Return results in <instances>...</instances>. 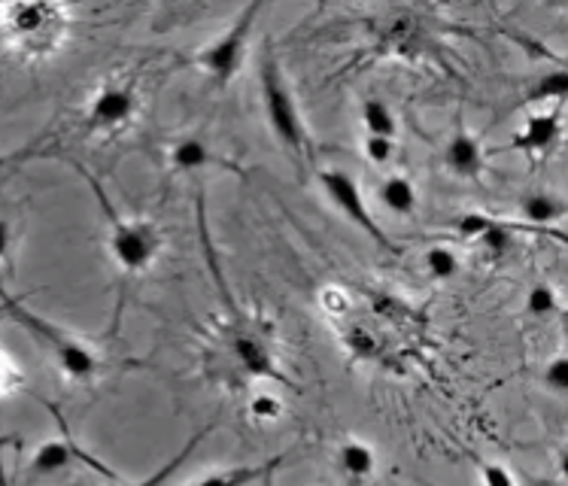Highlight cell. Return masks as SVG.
<instances>
[{
    "label": "cell",
    "mask_w": 568,
    "mask_h": 486,
    "mask_svg": "<svg viewBox=\"0 0 568 486\" xmlns=\"http://www.w3.org/2000/svg\"><path fill=\"white\" fill-rule=\"evenodd\" d=\"M258 94H262V110H265L267 128L271 134L280 140V146L290 152V159L298 168L314 159V146H311V134L304 128L302 110L292 98V89L283 68H280L277 49L271 47V40L262 43V55H258Z\"/></svg>",
    "instance_id": "1"
},
{
    "label": "cell",
    "mask_w": 568,
    "mask_h": 486,
    "mask_svg": "<svg viewBox=\"0 0 568 486\" xmlns=\"http://www.w3.org/2000/svg\"><path fill=\"white\" fill-rule=\"evenodd\" d=\"M0 295H3V304H7V316H10L12 323L22 325L24 332L34 337V341L43 344V350L52 356V362L59 365L64 377L85 383L92 381L94 374L104 368L101 356H98L89 344H82L80 337L68 335L64 328L43 320L40 313L28 311L22 298H10L3 290H0Z\"/></svg>",
    "instance_id": "2"
},
{
    "label": "cell",
    "mask_w": 568,
    "mask_h": 486,
    "mask_svg": "<svg viewBox=\"0 0 568 486\" xmlns=\"http://www.w3.org/2000/svg\"><path fill=\"white\" fill-rule=\"evenodd\" d=\"M73 168L89 180L94 198H98V207L104 213V220L110 222V237H106V243H110V255H113V262L119 265V271H125V274H143V271L152 267V262L159 259V253H162V234L155 232L150 222L125 220V216L106 201L101 183H98L82 164L73 162Z\"/></svg>",
    "instance_id": "3"
},
{
    "label": "cell",
    "mask_w": 568,
    "mask_h": 486,
    "mask_svg": "<svg viewBox=\"0 0 568 486\" xmlns=\"http://www.w3.org/2000/svg\"><path fill=\"white\" fill-rule=\"evenodd\" d=\"M64 31V10L49 3H16L0 7V37L19 52L40 55L52 52L61 43Z\"/></svg>",
    "instance_id": "4"
},
{
    "label": "cell",
    "mask_w": 568,
    "mask_h": 486,
    "mask_svg": "<svg viewBox=\"0 0 568 486\" xmlns=\"http://www.w3.org/2000/svg\"><path fill=\"white\" fill-rule=\"evenodd\" d=\"M258 12H262V3L244 7V10L237 12V19L213 43H207L201 52H195V64L220 89H225L241 73V68H244L246 49H250V37H253V24L258 19Z\"/></svg>",
    "instance_id": "5"
},
{
    "label": "cell",
    "mask_w": 568,
    "mask_h": 486,
    "mask_svg": "<svg viewBox=\"0 0 568 486\" xmlns=\"http://www.w3.org/2000/svg\"><path fill=\"white\" fill-rule=\"evenodd\" d=\"M320 185H323L325 198H328L356 229H362V232L368 234L381 250H393V243H389L386 232L377 225V220L372 216V210L365 204V195H362L356 176H349L347 171L332 168V171H320Z\"/></svg>",
    "instance_id": "6"
},
{
    "label": "cell",
    "mask_w": 568,
    "mask_h": 486,
    "mask_svg": "<svg viewBox=\"0 0 568 486\" xmlns=\"http://www.w3.org/2000/svg\"><path fill=\"white\" fill-rule=\"evenodd\" d=\"M140 98L134 85L128 82H104L94 92L92 104L85 110V128L89 131H101V134H116L128 128L138 117Z\"/></svg>",
    "instance_id": "7"
},
{
    "label": "cell",
    "mask_w": 568,
    "mask_h": 486,
    "mask_svg": "<svg viewBox=\"0 0 568 486\" xmlns=\"http://www.w3.org/2000/svg\"><path fill=\"white\" fill-rule=\"evenodd\" d=\"M73 465H85V468H92L94 475H104L110 480H119V475L113 468H106L104 463H98L92 453H85L77 444V441L70 438V432H64L61 438L43 441L40 447L31 456V463H28V477L31 480H43V477L59 475V472H68Z\"/></svg>",
    "instance_id": "8"
},
{
    "label": "cell",
    "mask_w": 568,
    "mask_h": 486,
    "mask_svg": "<svg viewBox=\"0 0 568 486\" xmlns=\"http://www.w3.org/2000/svg\"><path fill=\"white\" fill-rule=\"evenodd\" d=\"M232 356L237 362V368L250 374V377L290 383L283 377V371H280L277 360H274V353L267 347L265 337L255 332V325L244 323V320L232 328Z\"/></svg>",
    "instance_id": "9"
},
{
    "label": "cell",
    "mask_w": 568,
    "mask_h": 486,
    "mask_svg": "<svg viewBox=\"0 0 568 486\" xmlns=\"http://www.w3.org/2000/svg\"><path fill=\"white\" fill-rule=\"evenodd\" d=\"M559 134H562V122H559V107L550 110H538L523 122V131L514 134L510 150H520L526 155H547L557 150Z\"/></svg>",
    "instance_id": "10"
},
{
    "label": "cell",
    "mask_w": 568,
    "mask_h": 486,
    "mask_svg": "<svg viewBox=\"0 0 568 486\" xmlns=\"http://www.w3.org/2000/svg\"><path fill=\"white\" fill-rule=\"evenodd\" d=\"M168 168L180 171V174H195V171H207V168H229L237 171L229 159H220L210 150L207 140L201 138H180L168 146Z\"/></svg>",
    "instance_id": "11"
},
{
    "label": "cell",
    "mask_w": 568,
    "mask_h": 486,
    "mask_svg": "<svg viewBox=\"0 0 568 486\" xmlns=\"http://www.w3.org/2000/svg\"><path fill=\"white\" fill-rule=\"evenodd\" d=\"M444 162L450 168L453 174L463 176V180H477L484 171V150H480V140L475 134H468L463 125H456V131L447 140V150H444Z\"/></svg>",
    "instance_id": "12"
},
{
    "label": "cell",
    "mask_w": 568,
    "mask_h": 486,
    "mask_svg": "<svg viewBox=\"0 0 568 486\" xmlns=\"http://www.w3.org/2000/svg\"><path fill=\"white\" fill-rule=\"evenodd\" d=\"M335 465L347 484L359 486L365 480H372L374 472H377V450L368 441L347 438L335 450Z\"/></svg>",
    "instance_id": "13"
},
{
    "label": "cell",
    "mask_w": 568,
    "mask_h": 486,
    "mask_svg": "<svg viewBox=\"0 0 568 486\" xmlns=\"http://www.w3.org/2000/svg\"><path fill=\"white\" fill-rule=\"evenodd\" d=\"M286 456H274V459H265V463L255 465H232V468H220V472H210V475L197 477L186 486H255L262 484L267 475H274Z\"/></svg>",
    "instance_id": "14"
},
{
    "label": "cell",
    "mask_w": 568,
    "mask_h": 486,
    "mask_svg": "<svg viewBox=\"0 0 568 486\" xmlns=\"http://www.w3.org/2000/svg\"><path fill=\"white\" fill-rule=\"evenodd\" d=\"M383 207L395 213V216H414L417 213V185L410 183V176L405 174H389L377 189Z\"/></svg>",
    "instance_id": "15"
},
{
    "label": "cell",
    "mask_w": 568,
    "mask_h": 486,
    "mask_svg": "<svg viewBox=\"0 0 568 486\" xmlns=\"http://www.w3.org/2000/svg\"><path fill=\"white\" fill-rule=\"evenodd\" d=\"M520 213L532 225H550L566 216V201L550 192H529L520 198Z\"/></svg>",
    "instance_id": "16"
},
{
    "label": "cell",
    "mask_w": 568,
    "mask_h": 486,
    "mask_svg": "<svg viewBox=\"0 0 568 486\" xmlns=\"http://www.w3.org/2000/svg\"><path fill=\"white\" fill-rule=\"evenodd\" d=\"M568 92V73L566 70H554V73H545L541 80L535 82L532 89L526 92V107H541L547 110V104H557L566 98Z\"/></svg>",
    "instance_id": "17"
},
{
    "label": "cell",
    "mask_w": 568,
    "mask_h": 486,
    "mask_svg": "<svg viewBox=\"0 0 568 486\" xmlns=\"http://www.w3.org/2000/svg\"><path fill=\"white\" fill-rule=\"evenodd\" d=\"M210 432H213V426H207V428H201V432H195V435H192V438H189L186 444H183V447H180V450H176L174 456H171V459H168V463L162 465V468H155V472H152L150 477H143L140 484H131V486H164V484H168V480H171V477H174L176 472L183 468V463H186L189 456L195 453L197 444H201V441L207 438Z\"/></svg>",
    "instance_id": "18"
},
{
    "label": "cell",
    "mask_w": 568,
    "mask_h": 486,
    "mask_svg": "<svg viewBox=\"0 0 568 486\" xmlns=\"http://www.w3.org/2000/svg\"><path fill=\"white\" fill-rule=\"evenodd\" d=\"M362 125H365V134H377V138H395V131H398L393 107L381 98H368L362 104Z\"/></svg>",
    "instance_id": "19"
},
{
    "label": "cell",
    "mask_w": 568,
    "mask_h": 486,
    "mask_svg": "<svg viewBox=\"0 0 568 486\" xmlns=\"http://www.w3.org/2000/svg\"><path fill=\"white\" fill-rule=\"evenodd\" d=\"M526 316L532 320H550L559 313V298L550 283H532V290L526 292V304H523Z\"/></svg>",
    "instance_id": "20"
},
{
    "label": "cell",
    "mask_w": 568,
    "mask_h": 486,
    "mask_svg": "<svg viewBox=\"0 0 568 486\" xmlns=\"http://www.w3.org/2000/svg\"><path fill=\"white\" fill-rule=\"evenodd\" d=\"M423 265H426V274L432 280H444L456 277V271H459V255L453 253L450 246H429L426 255H423Z\"/></svg>",
    "instance_id": "21"
},
{
    "label": "cell",
    "mask_w": 568,
    "mask_h": 486,
    "mask_svg": "<svg viewBox=\"0 0 568 486\" xmlns=\"http://www.w3.org/2000/svg\"><path fill=\"white\" fill-rule=\"evenodd\" d=\"M496 225V220L493 216H487V213H477V210H471V213H463V216H456V237H463V241H471L477 243L484 234L489 232Z\"/></svg>",
    "instance_id": "22"
},
{
    "label": "cell",
    "mask_w": 568,
    "mask_h": 486,
    "mask_svg": "<svg viewBox=\"0 0 568 486\" xmlns=\"http://www.w3.org/2000/svg\"><path fill=\"white\" fill-rule=\"evenodd\" d=\"M510 243H514V225H508V222H499L496 220V225L489 229L480 241H477V246L484 250V253L496 255L499 259L501 253H508Z\"/></svg>",
    "instance_id": "23"
},
{
    "label": "cell",
    "mask_w": 568,
    "mask_h": 486,
    "mask_svg": "<svg viewBox=\"0 0 568 486\" xmlns=\"http://www.w3.org/2000/svg\"><path fill=\"white\" fill-rule=\"evenodd\" d=\"M395 138H377V134H365V140H362V152H365V159L372 164H377V168H383V164H389L395 159Z\"/></svg>",
    "instance_id": "24"
},
{
    "label": "cell",
    "mask_w": 568,
    "mask_h": 486,
    "mask_svg": "<svg viewBox=\"0 0 568 486\" xmlns=\"http://www.w3.org/2000/svg\"><path fill=\"white\" fill-rule=\"evenodd\" d=\"M250 417L258 419V423H274V419L283 417V402L271 393L253 395V402H250Z\"/></svg>",
    "instance_id": "25"
},
{
    "label": "cell",
    "mask_w": 568,
    "mask_h": 486,
    "mask_svg": "<svg viewBox=\"0 0 568 486\" xmlns=\"http://www.w3.org/2000/svg\"><path fill=\"white\" fill-rule=\"evenodd\" d=\"M541 383L554 395H566L568 393V360L566 356H554L547 362L545 374H541Z\"/></svg>",
    "instance_id": "26"
},
{
    "label": "cell",
    "mask_w": 568,
    "mask_h": 486,
    "mask_svg": "<svg viewBox=\"0 0 568 486\" xmlns=\"http://www.w3.org/2000/svg\"><path fill=\"white\" fill-rule=\"evenodd\" d=\"M22 371L16 368V362L0 350V395H10L16 389H22Z\"/></svg>",
    "instance_id": "27"
},
{
    "label": "cell",
    "mask_w": 568,
    "mask_h": 486,
    "mask_svg": "<svg viewBox=\"0 0 568 486\" xmlns=\"http://www.w3.org/2000/svg\"><path fill=\"white\" fill-rule=\"evenodd\" d=\"M480 477H484V486H517L514 475L499 463H480Z\"/></svg>",
    "instance_id": "28"
},
{
    "label": "cell",
    "mask_w": 568,
    "mask_h": 486,
    "mask_svg": "<svg viewBox=\"0 0 568 486\" xmlns=\"http://www.w3.org/2000/svg\"><path fill=\"white\" fill-rule=\"evenodd\" d=\"M10 243H12V229H10V222L7 220H0V262L10 255Z\"/></svg>",
    "instance_id": "29"
},
{
    "label": "cell",
    "mask_w": 568,
    "mask_h": 486,
    "mask_svg": "<svg viewBox=\"0 0 568 486\" xmlns=\"http://www.w3.org/2000/svg\"><path fill=\"white\" fill-rule=\"evenodd\" d=\"M22 441H19V435H0V453L7 450V447H19Z\"/></svg>",
    "instance_id": "30"
},
{
    "label": "cell",
    "mask_w": 568,
    "mask_h": 486,
    "mask_svg": "<svg viewBox=\"0 0 568 486\" xmlns=\"http://www.w3.org/2000/svg\"><path fill=\"white\" fill-rule=\"evenodd\" d=\"M0 486H12V480L7 477V468H3V459H0Z\"/></svg>",
    "instance_id": "31"
},
{
    "label": "cell",
    "mask_w": 568,
    "mask_h": 486,
    "mask_svg": "<svg viewBox=\"0 0 568 486\" xmlns=\"http://www.w3.org/2000/svg\"><path fill=\"white\" fill-rule=\"evenodd\" d=\"M0 320H7V304H3V295H0Z\"/></svg>",
    "instance_id": "32"
},
{
    "label": "cell",
    "mask_w": 568,
    "mask_h": 486,
    "mask_svg": "<svg viewBox=\"0 0 568 486\" xmlns=\"http://www.w3.org/2000/svg\"><path fill=\"white\" fill-rule=\"evenodd\" d=\"M262 486H274V475H267L265 480H262Z\"/></svg>",
    "instance_id": "33"
}]
</instances>
